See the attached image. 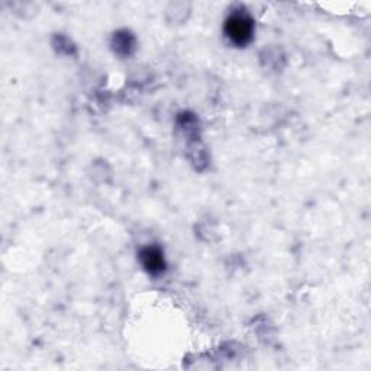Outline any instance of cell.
Instances as JSON below:
<instances>
[{"mask_svg": "<svg viewBox=\"0 0 371 371\" xmlns=\"http://www.w3.org/2000/svg\"><path fill=\"white\" fill-rule=\"evenodd\" d=\"M141 261L145 270L150 271L151 274L161 273L164 267H166L162 253L160 251V249H157V246H147V249H144L141 251Z\"/></svg>", "mask_w": 371, "mask_h": 371, "instance_id": "2", "label": "cell"}, {"mask_svg": "<svg viewBox=\"0 0 371 371\" xmlns=\"http://www.w3.org/2000/svg\"><path fill=\"white\" fill-rule=\"evenodd\" d=\"M225 33L235 46L244 47L254 35V22L246 14H234L225 22Z\"/></svg>", "mask_w": 371, "mask_h": 371, "instance_id": "1", "label": "cell"}]
</instances>
